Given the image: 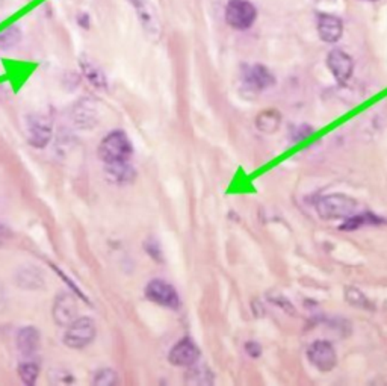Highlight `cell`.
<instances>
[{
	"label": "cell",
	"instance_id": "obj_23",
	"mask_svg": "<svg viewBox=\"0 0 387 386\" xmlns=\"http://www.w3.org/2000/svg\"><path fill=\"white\" fill-rule=\"evenodd\" d=\"M345 299L349 305L361 308V309H374L372 303L366 299V296L357 288H347Z\"/></svg>",
	"mask_w": 387,
	"mask_h": 386
},
{
	"label": "cell",
	"instance_id": "obj_13",
	"mask_svg": "<svg viewBox=\"0 0 387 386\" xmlns=\"http://www.w3.org/2000/svg\"><path fill=\"white\" fill-rule=\"evenodd\" d=\"M318 33L322 41L336 43L344 33V23L333 14L322 13L318 16Z\"/></svg>",
	"mask_w": 387,
	"mask_h": 386
},
{
	"label": "cell",
	"instance_id": "obj_11",
	"mask_svg": "<svg viewBox=\"0 0 387 386\" xmlns=\"http://www.w3.org/2000/svg\"><path fill=\"white\" fill-rule=\"evenodd\" d=\"M327 65L339 84H347L351 75H353L354 63L351 60V56L341 49H334L328 53Z\"/></svg>",
	"mask_w": 387,
	"mask_h": 386
},
{
	"label": "cell",
	"instance_id": "obj_28",
	"mask_svg": "<svg viewBox=\"0 0 387 386\" xmlns=\"http://www.w3.org/2000/svg\"><path fill=\"white\" fill-rule=\"evenodd\" d=\"M77 21H79V25L82 26V28H89V17H88V14H80L79 16V18H77Z\"/></svg>",
	"mask_w": 387,
	"mask_h": 386
},
{
	"label": "cell",
	"instance_id": "obj_9",
	"mask_svg": "<svg viewBox=\"0 0 387 386\" xmlns=\"http://www.w3.org/2000/svg\"><path fill=\"white\" fill-rule=\"evenodd\" d=\"M75 296L70 292H64V294L58 296L53 303L52 317L60 327H67L77 318V300Z\"/></svg>",
	"mask_w": 387,
	"mask_h": 386
},
{
	"label": "cell",
	"instance_id": "obj_12",
	"mask_svg": "<svg viewBox=\"0 0 387 386\" xmlns=\"http://www.w3.org/2000/svg\"><path fill=\"white\" fill-rule=\"evenodd\" d=\"M132 6L135 8L138 18L143 25L144 31L150 35V37H158L159 35V20L156 16V11L148 4V0H131Z\"/></svg>",
	"mask_w": 387,
	"mask_h": 386
},
{
	"label": "cell",
	"instance_id": "obj_26",
	"mask_svg": "<svg viewBox=\"0 0 387 386\" xmlns=\"http://www.w3.org/2000/svg\"><path fill=\"white\" fill-rule=\"evenodd\" d=\"M245 348H247L249 355H250V356H253V358L261 356V353H262V348H261V345L257 344L256 341H250L247 345H245Z\"/></svg>",
	"mask_w": 387,
	"mask_h": 386
},
{
	"label": "cell",
	"instance_id": "obj_18",
	"mask_svg": "<svg viewBox=\"0 0 387 386\" xmlns=\"http://www.w3.org/2000/svg\"><path fill=\"white\" fill-rule=\"evenodd\" d=\"M107 174L114 183H131L136 176L135 168L129 166V162L107 163Z\"/></svg>",
	"mask_w": 387,
	"mask_h": 386
},
{
	"label": "cell",
	"instance_id": "obj_25",
	"mask_svg": "<svg viewBox=\"0 0 387 386\" xmlns=\"http://www.w3.org/2000/svg\"><path fill=\"white\" fill-rule=\"evenodd\" d=\"M144 247H146V250L148 252V254H150L151 257H153V259H156V261H160V259H162V253H160V247H159V242H158V241H155V240H148V241L146 242Z\"/></svg>",
	"mask_w": 387,
	"mask_h": 386
},
{
	"label": "cell",
	"instance_id": "obj_22",
	"mask_svg": "<svg viewBox=\"0 0 387 386\" xmlns=\"http://www.w3.org/2000/svg\"><path fill=\"white\" fill-rule=\"evenodd\" d=\"M17 371L23 383L33 385L40 376V365L33 360H25V362H20Z\"/></svg>",
	"mask_w": 387,
	"mask_h": 386
},
{
	"label": "cell",
	"instance_id": "obj_3",
	"mask_svg": "<svg viewBox=\"0 0 387 386\" xmlns=\"http://www.w3.org/2000/svg\"><path fill=\"white\" fill-rule=\"evenodd\" d=\"M357 209V202L344 194H332L325 195L318 202V214L324 220L334 218H348L354 214Z\"/></svg>",
	"mask_w": 387,
	"mask_h": 386
},
{
	"label": "cell",
	"instance_id": "obj_20",
	"mask_svg": "<svg viewBox=\"0 0 387 386\" xmlns=\"http://www.w3.org/2000/svg\"><path fill=\"white\" fill-rule=\"evenodd\" d=\"M256 126L265 134H273L280 126V114L276 109H266L257 117Z\"/></svg>",
	"mask_w": 387,
	"mask_h": 386
},
{
	"label": "cell",
	"instance_id": "obj_19",
	"mask_svg": "<svg viewBox=\"0 0 387 386\" xmlns=\"http://www.w3.org/2000/svg\"><path fill=\"white\" fill-rule=\"evenodd\" d=\"M17 284L25 289H40L44 286V279L33 268H21L17 273Z\"/></svg>",
	"mask_w": 387,
	"mask_h": 386
},
{
	"label": "cell",
	"instance_id": "obj_2",
	"mask_svg": "<svg viewBox=\"0 0 387 386\" xmlns=\"http://www.w3.org/2000/svg\"><path fill=\"white\" fill-rule=\"evenodd\" d=\"M97 327L89 317H77L72 324L67 326L64 335V344L70 348L80 350L89 345L96 338Z\"/></svg>",
	"mask_w": 387,
	"mask_h": 386
},
{
	"label": "cell",
	"instance_id": "obj_16",
	"mask_svg": "<svg viewBox=\"0 0 387 386\" xmlns=\"http://www.w3.org/2000/svg\"><path fill=\"white\" fill-rule=\"evenodd\" d=\"M384 223H386L384 218L375 215L372 213H363L359 215H351V217L345 218V221L341 226H339V229L345 230V232H351V230L360 229L363 226H378V225H384Z\"/></svg>",
	"mask_w": 387,
	"mask_h": 386
},
{
	"label": "cell",
	"instance_id": "obj_4",
	"mask_svg": "<svg viewBox=\"0 0 387 386\" xmlns=\"http://www.w3.org/2000/svg\"><path fill=\"white\" fill-rule=\"evenodd\" d=\"M257 11L249 0H229L226 6V20L236 31H245L253 26Z\"/></svg>",
	"mask_w": 387,
	"mask_h": 386
},
{
	"label": "cell",
	"instance_id": "obj_10",
	"mask_svg": "<svg viewBox=\"0 0 387 386\" xmlns=\"http://www.w3.org/2000/svg\"><path fill=\"white\" fill-rule=\"evenodd\" d=\"M200 358V350L195 345L191 338H183L175 344L168 355V360L173 365L190 367L194 365Z\"/></svg>",
	"mask_w": 387,
	"mask_h": 386
},
{
	"label": "cell",
	"instance_id": "obj_1",
	"mask_svg": "<svg viewBox=\"0 0 387 386\" xmlns=\"http://www.w3.org/2000/svg\"><path fill=\"white\" fill-rule=\"evenodd\" d=\"M133 155V146L124 131H112L102 139L99 156L104 163L129 162Z\"/></svg>",
	"mask_w": 387,
	"mask_h": 386
},
{
	"label": "cell",
	"instance_id": "obj_6",
	"mask_svg": "<svg viewBox=\"0 0 387 386\" xmlns=\"http://www.w3.org/2000/svg\"><path fill=\"white\" fill-rule=\"evenodd\" d=\"M26 127H28V139L33 147L44 149L50 143L53 127L49 117L41 115V114L29 115L26 119Z\"/></svg>",
	"mask_w": 387,
	"mask_h": 386
},
{
	"label": "cell",
	"instance_id": "obj_15",
	"mask_svg": "<svg viewBox=\"0 0 387 386\" xmlns=\"http://www.w3.org/2000/svg\"><path fill=\"white\" fill-rule=\"evenodd\" d=\"M40 332L35 327H23V329L18 331L16 338L18 352L25 356H32L33 353H37V350L40 348Z\"/></svg>",
	"mask_w": 387,
	"mask_h": 386
},
{
	"label": "cell",
	"instance_id": "obj_8",
	"mask_svg": "<svg viewBox=\"0 0 387 386\" xmlns=\"http://www.w3.org/2000/svg\"><path fill=\"white\" fill-rule=\"evenodd\" d=\"M244 85L253 91H263L276 84L274 75L265 65H244L242 67Z\"/></svg>",
	"mask_w": 387,
	"mask_h": 386
},
{
	"label": "cell",
	"instance_id": "obj_27",
	"mask_svg": "<svg viewBox=\"0 0 387 386\" xmlns=\"http://www.w3.org/2000/svg\"><path fill=\"white\" fill-rule=\"evenodd\" d=\"M11 238V230L4 226V225H0V247H2V245Z\"/></svg>",
	"mask_w": 387,
	"mask_h": 386
},
{
	"label": "cell",
	"instance_id": "obj_29",
	"mask_svg": "<svg viewBox=\"0 0 387 386\" xmlns=\"http://www.w3.org/2000/svg\"><path fill=\"white\" fill-rule=\"evenodd\" d=\"M4 5V0H0V6H2Z\"/></svg>",
	"mask_w": 387,
	"mask_h": 386
},
{
	"label": "cell",
	"instance_id": "obj_7",
	"mask_svg": "<svg viewBox=\"0 0 387 386\" xmlns=\"http://www.w3.org/2000/svg\"><path fill=\"white\" fill-rule=\"evenodd\" d=\"M307 358L320 371H332L337 364L336 350L328 341H315L307 350Z\"/></svg>",
	"mask_w": 387,
	"mask_h": 386
},
{
	"label": "cell",
	"instance_id": "obj_5",
	"mask_svg": "<svg viewBox=\"0 0 387 386\" xmlns=\"http://www.w3.org/2000/svg\"><path fill=\"white\" fill-rule=\"evenodd\" d=\"M146 297L156 303L159 306H165L170 309H178L180 306V299L178 291L170 284H167L165 280L155 279L151 282L147 284L146 286Z\"/></svg>",
	"mask_w": 387,
	"mask_h": 386
},
{
	"label": "cell",
	"instance_id": "obj_14",
	"mask_svg": "<svg viewBox=\"0 0 387 386\" xmlns=\"http://www.w3.org/2000/svg\"><path fill=\"white\" fill-rule=\"evenodd\" d=\"M73 119L82 129L97 124V103L91 99H82L73 109Z\"/></svg>",
	"mask_w": 387,
	"mask_h": 386
},
{
	"label": "cell",
	"instance_id": "obj_17",
	"mask_svg": "<svg viewBox=\"0 0 387 386\" xmlns=\"http://www.w3.org/2000/svg\"><path fill=\"white\" fill-rule=\"evenodd\" d=\"M80 68H82V73H84V76L87 77V80L91 85H94L96 88L108 87L107 75H104V72L97 64H94V61L88 60V58H82Z\"/></svg>",
	"mask_w": 387,
	"mask_h": 386
},
{
	"label": "cell",
	"instance_id": "obj_21",
	"mask_svg": "<svg viewBox=\"0 0 387 386\" xmlns=\"http://www.w3.org/2000/svg\"><path fill=\"white\" fill-rule=\"evenodd\" d=\"M21 41V31L18 26H9L0 32V50H11Z\"/></svg>",
	"mask_w": 387,
	"mask_h": 386
},
{
	"label": "cell",
	"instance_id": "obj_24",
	"mask_svg": "<svg viewBox=\"0 0 387 386\" xmlns=\"http://www.w3.org/2000/svg\"><path fill=\"white\" fill-rule=\"evenodd\" d=\"M119 383V374H116L111 368H103L96 372L94 376V385H100V386H109V385H116Z\"/></svg>",
	"mask_w": 387,
	"mask_h": 386
}]
</instances>
